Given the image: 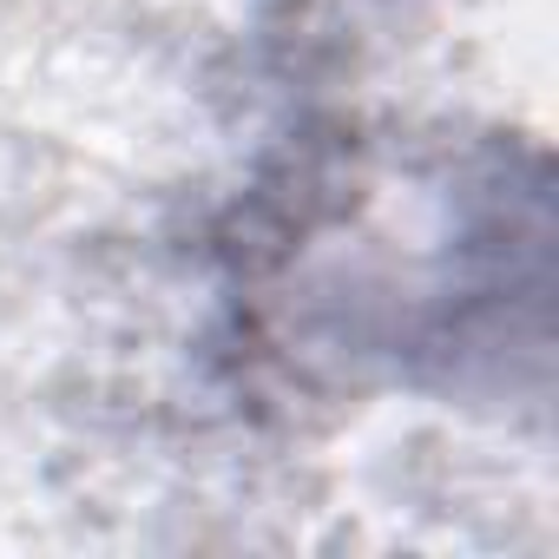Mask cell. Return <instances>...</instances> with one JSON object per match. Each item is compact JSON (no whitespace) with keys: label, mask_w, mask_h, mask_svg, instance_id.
<instances>
[{"label":"cell","mask_w":559,"mask_h":559,"mask_svg":"<svg viewBox=\"0 0 559 559\" xmlns=\"http://www.w3.org/2000/svg\"><path fill=\"white\" fill-rule=\"evenodd\" d=\"M243 343L317 382L474 389L546 343V178L500 139H310L237 237Z\"/></svg>","instance_id":"1"}]
</instances>
